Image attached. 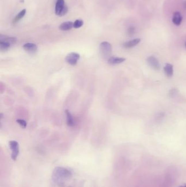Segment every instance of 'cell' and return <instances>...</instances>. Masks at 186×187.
<instances>
[{
	"label": "cell",
	"mask_w": 186,
	"mask_h": 187,
	"mask_svg": "<svg viewBox=\"0 0 186 187\" xmlns=\"http://www.w3.org/2000/svg\"><path fill=\"white\" fill-rule=\"evenodd\" d=\"M147 62L150 68L155 70H159L160 69V62L158 60L152 56H151L147 58Z\"/></svg>",
	"instance_id": "5b68a950"
},
{
	"label": "cell",
	"mask_w": 186,
	"mask_h": 187,
	"mask_svg": "<svg viewBox=\"0 0 186 187\" xmlns=\"http://www.w3.org/2000/svg\"><path fill=\"white\" fill-rule=\"evenodd\" d=\"M126 60V59L124 57H111L108 59V62L110 65H118L124 62Z\"/></svg>",
	"instance_id": "52a82bcc"
},
{
	"label": "cell",
	"mask_w": 186,
	"mask_h": 187,
	"mask_svg": "<svg viewBox=\"0 0 186 187\" xmlns=\"http://www.w3.org/2000/svg\"><path fill=\"white\" fill-rule=\"evenodd\" d=\"M65 5L64 0H57L55 5V13L56 15L59 16Z\"/></svg>",
	"instance_id": "ba28073f"
},
{
	"label": "cell",
	"mask_w": 186,
	"mask_h": 187,
	"mask_svg": "<svg viewBox=\"0 0 186 187\" xmlns=\"http://www.w3.org/2000/svg\"><path fill=\"white\" fill-rule=\"evenodd\" d=\"M178 93V90L176 89H172L170 91L169 95L171 98H174L176 96Z\"/></svg>",
	"instance_id": "d6986e66"
},
{
	"label": "cell",
	"mask_w": 186,
	"mask_h": 187,
	"mask_svg": "<svg viewBox=\"0 0 186 187\" xmlns=\"http://www.w3.org/2000/svg\"><path fill=\"white\" fill-rule=\"evenodd\" d=\"M52 175L53 180L60 186L64 184L72 177L71 172L62 167H56Z\"/></svg>",
	"instance_id": "6da1fadb"
},
{
	"label": "cell",
	"mask_w": 186,
	"mask_h": 187,
	"mask_svg": "<svg viewBox=\"0 0 186 187\" xmlns=\"http://www.w3.org/2000/svg\"><path fill=\"white\" fill-rule=\"evenodd\" d=\"M11 44L8 42L0 41V50L1 52L7 51L10 48Z\"/></svg>",
	"instance_id": "2e32d148"
},
{
	"label": "cell",
	"mask_w": 186,
	"mask_h": 187,
	"mask_svg": "<svg viewBox=\"0 0 186 187\" xmlns=\"http://www.w3.org/2000/svg\"><path fill=\"white\" fill-rule=\"evenodd\" d=\"M183 5H184V8H185V9H186V1H185V2H184Z\"/></svg>",
	"instance_id": "7402d4cb"
},
{
	"label": "cell",
	"mask_w": 186,
	"mask_h": 187,
	"mask_svg": "<svg viewBox=\"0 0 186 187\" xmlns=\"http://www.w3.org/2000/svg\"><path fill=\"white\" fill-rule=\"evenodd\" d=\"M16 122L19 124L21 128H24V129L26 128V126H27V123H26V121H25L24 120L18 119L16 120Z\"/></svg>",
	"instance_id": "ac0fdd59"
},
{
	"label": "cell",
	"mask_w": 186,
	"mask_h": 187,
	"mask_svg": "<svg viewBox=\"0 0 186 187\" xmlns=\"http://www.w3.org/2000/svg\"><path fill=\"white\" fill-rule=\"evenodd\" d=\"M182 17L179 12H176L174 13L173 18H172V22L173 23L177 26L180 25L182 23Z\"/></svg>",
	"instance_id": "9c48e42d"
},
{
	"label": "cell",
	"mask_w": 186,
	"mask_h": 187,
	"mask_svg": "<svg viewBox=\"0 0 186 187\" xmlns=\"http://www.w3.org/2000/svg\"></svg>",
	"instance_id": "cb8c5ba5"
},
{
	"label": "cell",
	"mask_w": 186,
	"mask_h": 187,
	"mask_svg": "<svg viewBox=\"0 0 186 187\" xmlns=\"http://www.w3.org/2000/svg\"><path fill=\"white\" fill-rule=\"evenodd\" d=\"M24 49L29 53L33 54L35 53L37 51V46L36 44L32 43H27L23 46Z\"/></svg>",
	"instance_id": "8992f818"
},
{
	"label": "cell",
	"mask_w": 186,
	"mask_h": 187,
	"mask_svg": "<svg viewBox=\"0 0 186 187\" xmlns=\"http://www.w3.org/2000/svg\"><path fill=\"white\" fill-rule=\"evenodd\" d=\"M100 51L102 56L105 58H109L112 53V46L111 44L108 42H103L100 43Z\"/></svg>",
	"instance_id": "7a4b0ae2"
},
{
	"label": "cell",
	"mask_w": 186,
	"mask_h": 187,
	"mask_svg": "<svg viewBox=\"0 0 186 187\" xmlns=\"http://www.w3.org/2000/svg\"><path fill=\"white\" fill-rule=\"evenodd\" d=\"M65 113L66 115L67 124L68 126L69 127H73L74 125V120H73L72 115L70 112V111L68 109H66L65 111Z\"/></svg>",
	"instance_id": "4fadbf2b"
},
{
	"label": "cell",
	"mask_w": 186,
	"mask_h": 187,
	"mask_svg": "<svg viewBox=\"0 0 186 187\" xmlns=\"http://www.w3.org/2000/svg\"><path fill=\"white\" fill-rule=\"evenodd\" d=\"M0 41H3L9 43L11 45L14 44L16 42V38L14 37H0Z\"/></svg>",
	"instance_id": "5bb4252c"
},
{
	"label": "cell",
	"mask_w": 186,
	"mask_h": 187,
	"mask_svg": "<svg viewBox=\"0 0 186 187\" xmlns=\"http://www.w3.org/2000/svg\"><path fill=\"white\" fill-rule=\"evenodd\" d=\"M26 10L25 9L22 10H21L20 12L18 13V14H17L15 18L13 19V24H16V23H18L19 20H20L21 19L25 16V14H26Z\"/></svg>",
	"instance_id": "9a60e30c"
},
{
	"label": "cell",
	"mask_w": 186,
	"mask_h": 187,
	"mask_svg": "<svg viewBox=\"0 0 186 187\" xmlns=\"http://www.w3.org/2000/svg\"><path fill=\"white\" fill-rule=\"evenodd\" d=\"M164 71L168 77H171L174 74L173 66L170 63H166L164 68Z\"/></svg>",
	"instance_id": "30bf717a"
},
{
	"label": "cell",
	"mask_w": 186,
	"mask_h": 187,
	"mask_svg": "<svg viewBox=\"0 0 186 187\" xmlns=\"http://www.w3.org/2000/svg\"><path fill=\"white\" fill-rule=\"evenodd\" d=\"M135 28L134 27H130L128 29V34L130 36L134 35L135 33Z\"/></svg>",
	"instance_id": "44dd1931"
},
{
	"label": "cell",
	"mask_w": 186,
	"mask_h": 187,
	"mask_svg": "<svg viewBox=\"0 0 186 187\" xmlns=\"http://www.w3.org/2000/svg\"><path fill=\"white\" fill-rule=\"evenodd\" d=\"M73 27V23L72 21H67L62 23L60 26V30L62 31H68L70 30Z\"/></svg>",
	"instance_id": "7c38bea8"
},
{
	"label": "cell",
	"mask_w": 186,
	"mask_h": 187,
	"mask_svg": "<svg viewBox=\"0 0 186 187\" xmlns=\"http://www.w3.org/2000/svg\"><path fill=\"white\" fill-rule=\"evenodd\" d=\"M141 40L140 38H135L134 40H132L131 41L127 42L124 44V47L126 48H131L133 47L136 46L137 44L139 43Z\"/></svg>",
	"instance_id": "8fae6325"
},
{
	"label": "cell",
	"mask_w": 186,
	"mask_h": 187,
	"mask_svg": "<svg viewBox=\"0 0 186 187\" xmlns=\"http://www.w3.org/2000/svg\"><path fill=\"white\" fill-rule=\"evenodd\" d=\"M80 56L77 53L72 52L68 54L66 57V61L69 64L74 66L75 65L80 59Z\"/></svg>",
	"instance_id": "277c9868"
},
{
	"label": "cell",
	"mask_w": 186,
	"mask_h": 187,
	"mask_svg": "<svg viewBox=\"0 0 186 187\" xmlns=\"http://www.w3.org/2000/svg\"><path fill=\"white\" fill-rule=\"evenodd\" d=\"M180 187H186V185H185V186H180Z\"/></svg>",
	"instance_id": "603a6c76"
},
{
	"label": "cell",
	"mask_w": 186,
	"mask_h": 187,
	"mask_svg": "<svg viewBox=\"0 0 186 187\" xmlns=\"http://www.w3.org/2000/svg\"><path fill=\"white\" fill-rule=\"evenodd\" d=\"M10 150L12 151L11 158L12 160L16 161L19 154V145L16 141H10L9 142Z\"/></svg>",
	"instance_id": "3957f363"
},
{
	"label": "cell",
	"mask_w": 186,
	"mask_h": 187,
	"mask_svg": "<svg viewBox=\"0 0 186 187\" xmlns=\"http://www.w3.org/2000/svg\"><path fill=\"white\" fill-rule=\"evenodd\" d=\"M83 21L82 20L78 19L75 21L74 23H73V27L75 29H78L83 26Z\"/></svg>",
	"instance_id": "e0dca14e"
},
{
	"label": "cell",
	"mask_w": 186,
	"mask_h": 187,
	"mask_svg": "<svg viewBox=\"0 0 186 187\" xmlns=\"http://www.w3.org/2000/svg\"><path fill=\"white\" fill-rule=\"evenodd\" d=\"M68 10V9L67 5H66L64 7V8L63 9V10L61 11V13L60 14L59 16H65L67 13Z\"/></svg>",
	"instance_id": "ffe728a7"
}]
</instances>
